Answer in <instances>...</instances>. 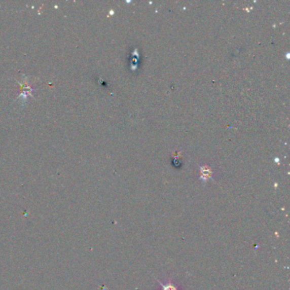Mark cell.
<instances>
[{"mask_svg":"<svg viewBox=\"0 0 290 290\" xmlns=\"http://www.w3.org/2000/svg\"><path fill=\"white\" fill-rule=\"evenodd\" d=\"M158 284L161 286V290H179V288L176 287V285L174 284L172 281H168L166 283L160 282L159 280H158Z\"/></svg>","mask_w":290,"mask_h":290,"instance_id":"1","label":"cell"}]
</instances>
